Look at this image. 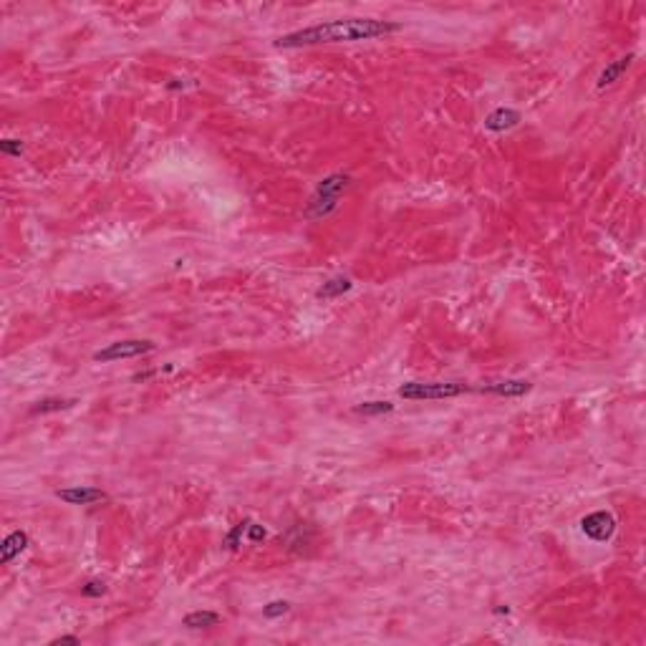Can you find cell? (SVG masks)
Instances as JSON below:
<instances>
[{"mask_svg": "<svg viewBox=\"0 0 646 646\" xmlns=\"http://www.w3.org/2000/svg\"><path fill=\"white\" fill-rule=\"evenodd\" d=\"M402 28L399 23L379 21V18H346V21L318 23L311 28L293 30L275 41L278 48H301V46L338 43V41H369V38L391 36Z\"/></svg>", "mask_w": 646, "mask_h": 646, "instance_id": "1", "label": "cell"}, {"mask_svg": "<svg viewBox=\"0 0 646 646\" xmlns=\"http://www.w3.org/2000/svg\"><path fill=\"white\" fill-rule=\"evenodd\" d=\"M349 187H351V177L346 175V172H336V175H329L326 179H321L316 192L311 195V202L306 207V217H311V220L329 217L338 207V199H341V195Z\"/></svg>", "mask_w": 646, "mask_h": 646, "instance_id": "2", "label": "cell"}, {"mask_svg": "<svg viewBox=\"0 0 646 646\" xmlns=\"http://www.w3.org/2000/svg\"><path fill=\"white\" fill-rule=\"evenodd\" d=\"M472 386L462 382H409L399 386V397L411 399V402H422V399H452L460 397Z\"/></svg>", "mask_w": 646, "mask_h": 646, "instance_id": "3", "label": "cell"}, {"mask_svg": "<svg viewBox=\"0 0 646 646\" xmlns=\"http://www.w3.org/2000/svg\"><path fill=\"white\" fill-rule=\"evenodd\" d=\"M155 351V344L152 341H141V338H129V341H117V344H109L106 349H99L94 353L96 361H119V359H134V356H141V353Z\"/></svg>", "mask_w": 646, "mask_h": 646, "instance_id": "4", "label": "cell"}, {"mask_svg": "<svg viewBox=\"0 0 646 646\" xmlns=\"http://www.w3.org/2000/svg\"><path fill=\"white\" fill-rule=\"evenodd\" d=\"M580 530H583V536L591 538L594 543H606V540H611V536L616 533V518L611 513H606V510H596V513L586 515V518L580 520Z\"/></svg>", "mask_w": 646, "mask_h": 646, "instance_id": "5", "label": "cell"}, {"mask_svg": "<svg viewBox=\"0 0 646 646\" xmlns=\"http://www.w3.org/2000/svg\"><path fill=\"white\" fill-rule=\"evenodd\" d=\"M533 389V384L525 379H500V382H484L478 386V391H487V394H498V397H522Z\"/></svg>", "mask_w": 646, "mask_h": 646, "instance_id": "6", "label": "cell"}, {"mask_svg": "<svg viewBox=\"0 0 646 646\" xmlns=\"http://www.w3.org/2000/svg\"><path fill=\"white\" fill-rule=\"evenodd\" d=\"M56 498L68 502V505H94V502H104L106 492L96 490V487H68V490H59Z\"/></svg>", "mask_w": 646, "mask_h": 646, "instance_id": "7", "label": "cell"}, {"mask_svg": "<svg viewBox=\"0 0 646 646\" xmlns=\"http://www.w3.org/2000/svg\"><path fill=\"white\" fill-rule=\"evenodd\" d=\"M26 548H28V533H23V530H13V533H10V536L3 540V545H0V563L8 565L10 560L15 558V556H21Z\"/></svg>", "mask_w": 646, "mask_h": 646, "instance_id": "8", "label": "cell"}, {"mask_svg": "<svg viewBox=\"0 0 646 646\" xmlns=\"http://www.w3.org/2000/svg\"><path fill=\"white\" fill-rule=\"evenodd\" d=\"M518 121H520V114H518V111L500 106V109H495L490 117L484 119V126H487L490 132H505V129H513Z\"/></svg>", "mask_w": 646, "mask_h": 646, "instance_id": "9", "label": "cell"}, {"mask_svg": "<svg viewBox=\"0 0 646 646\" xmlns=\"http://www.w3.org/2000/svg\"><path fill=\"white\" fill-rule=\"evenodd\" d=\"M351 280L346 278V275H336V278L326 280L321 288L316 291V298H321V301H331V298H338V295H344L351 291Z\"/></svg>", "mask_w": 646, "mask_h": 646, "instance_id": "10", "label": "cell"}, {"mask_svg": "<svg viewBox=\"0 0 646 646\" xmlns=\"http://www.w3.org/2000/svg\"><path fill=\"white\" fill-rule=\"evenodd\" d=\"M220 621H222L220 614H215V611H192V614H187V616L182 618V626L197 632V629H213V626H217Z\"/></svg>", "mask_w": 646, "mask_h": 646, "instance_id": "11", "label": "cell"}, {"mask_svg": "<svg viewBox=\"0 0 646 646\" xmlns=\"http://www.w3.org/2000/svg\"><path fill=\"white\" fill-rule=\"evenodd\" d=\"M634 61V53H629V56H621L618 61H614V63H609V66L603 68L601 76H598V86H611L614 81L621 79V74H624L626 68H629V63Z\"/></svg>", "mask_w": 646, "mask_h": 646, "instance_id": "12", "label": "cell"}, {"mask_svg": "<svg viewBox=\"0 0 646 646\" xmlns=\"http://www.w3.org/2000/svg\"><path fill=\"white\" fill-rule=\"evenodd\" d=\"M391 409H394L391 402H364L353 411H356V414H364V417H374V414H389Z\"/></svg>", "mask_w": 646, "mask_h": 646, "instance_id": "13", "label": "cell"}, {"mask_svg": "<svg viewBox=\"0 0 646 646\" xmlns=\"http://www.w3.org/2000/svg\"><path fill=\"white\" fill-rule=\"evenodd\" d=\"M74 402H68V399H43V402H38L36 407H33V414H43V411H56V409H66V407H71Z\"/></svg>", "mask_w": 646, "mask_h": 646, "instance_id": "14", "label": "cell"}, {"mask_svg": "<svg viewBox=\"0 0 646 646\" xmlns=\"http://www.w3.org/2000/svg\"><path fill=\"white\" fill-rule=\"evenodd\" d=\"M248 525H250V520L237 522L235 528L228 533V538H225V548H230V551H237V548H240V538H242V533L248 530Z\"/></svg>", "mask_w": 646, "mask_h": 646, "instance_id": "15", "label": "cell"}, {"mask_svg": "<svg viewBox=\"0 0 646 646\" xmlns=\"http://www.w3.org/2000/svg\"><path fill=\"white\" fill-rule=\"evenodd\" d=\"M288 611H291V603L288 601H271L268 606H263V616L278 618V616H283V614H288Z\"/></svg>", "mask_w": 646, "mask_h": 646, "instance_id": "16", "label": "cell"}, {"mask_svg": "<svg viewBox=\"0 0 646 646\" xmlns=\"http://www.w3.org/2000/svg\"><path fill=\"white\" fill-rule=\"evenodd\" d=\"M0 152H3V155H10V157H21L23 144L18 139H3L0 141Z\"/></svg>", "mask_w": 646, "mask_h": 646, "instance_id": "17", "label": "cell"}, {"mask_svg": "<svg viewBox=\"0 0 646 646\" xmlns=\"http://www.w3.org/2000/svg\"><path fill=\"white\" fill-rule=\"evenodd\" d=\"M104 591H106V586H104L101 580H88L86 586L81 588V594L88 596V598H96V596H101Z\"/></svg>", "mask_w": 646, "mask_h": 646, "instance_id": "18", "label": "cell"}, {"mask_svg": "<svg viewBox=\"0 0 646 646\" xmlns=\"http://www.w3.org/2000/svg\"><path fill=\"white\" fill-rule=\"evenodd\" d=\"M248 530H250V540H253V543H257V540H263V538H265V528H263V525H255V522H250Z\"/></svg>", "mask_w": 646, "mask_h": 646, "instance_id": "19", "label": "cell"}, {"mask_svg": "<svg viewBox=\"0 0 646 646\" xmlns=\"http://www.w3.org/2000/svg\"><path fill=\"white\" fill-rule=\"evenodd\" d=\"M61 641H71V644H79V636H59V639H53V644H61Z\"/></svg>", "mask_w": 646, "mask_h": 646, "instance_id": "20", "label": "cell"}]
</instances>
